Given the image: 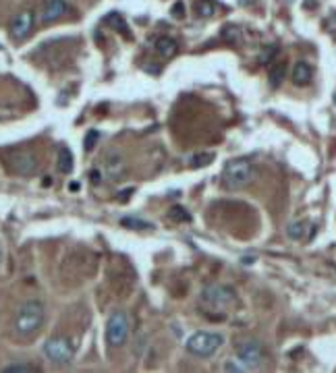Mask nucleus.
<instances>
[{"label":"nucleus","mask_w":336,"mask_h":373,"mask_svg":"<svg viewBox=\"0 0 336 373\" xmlns=\"http://www.w3.org/2000/svg\"><path fill=\"white\" fill-rule=\"evenodd\" d=\"M2 372L4 373H33V372H40V367H35V365H31V363H15V365L4 367Z\"/></svg>","instance_id":"a211bd4d"},{"label":"nucleus","mask_w":336,"mask_h":373,"mask_svg":"<svg viewBox=\"0 0 336 373\" xmlns=\"http://www.w3.org/2000/svg\"><path fill=\"white\" fill-rule=\"evenodd\" d=\"M335 104H336V94H335Z\"/></svg>","instance_id":"a878e982"},{"label":"nucleus","mask_w":336,"mask_h":373,"mask_svg":"<svg viewBox=\"0 0 336 373\" xmlns=\"http://www.w3.org/2000/svg\"><path fill=\"white\" fill-rule=\"evenodd\" d=\"M69 13V2L67 0H46V4L40 11V23L48 26L62 19Z\"/></svg>","instance_id":"9d476101"},{"label":"nucleus","mask_w":336,"mask_h":373,"mask_svg":"<svg viewBox=\"0 0 336 373\" xmlns=\"http://www.w3.org/2000/svg\"><path fill=\"white\" fill-rule=\"evenodd\" d=\"M4 160L15 174H21V177H29L38 170V160L28 150H9L4 152Z\"/></svg>","instance_id":"423d86ee"},{"label":"nucleus","mask_w":336,"mask_h":373,"mask_svg":"<svg viewBox=\"0 0 336 373\" xmlns=\"http://www.w3.org/2000/svg\"><path fill=\"white\" fill-rule=\"evenodd\" d=\"M58 170L65 172V174H69L73 170V154H71L69 147L58 150Z\"/></svg>","instance_id":"4468645a"},{"label":"nucleus","mask_w":336,"mask_h":373,"mask_svg":"<svg viewBox=\"0 0 336 373\" xmlns=\"http://www.w3.org/2000/svg\"><path fill=\"white\" fill-rule=\"evenodd\" d=\"M214 11H216V4H214L212 0H201V2H197V13H199V17H212Z\"/></svg>","instance_id":"6ab92c4d"},{"label":"nucleus","mask_w":336,"mask_h":373,"mask_svg":"<svg viewBox=\"0 0 336 373\" xmlns=\"http://www.w3.org/2000/svg\"><path fill=\"white\" fill-rule=\"evenodd\" d=\"M276 52H279V48H276V46H270V50L266 48L264 52L259 54V62H262V65H268V62H270V60L274 58V54H276Z\"/></svg>","instance_id":"5701e85b"},{"label":"nucleus","mask_w":336,"mask_h":373,"mask_svg":"<svg viewBox=\"0 0 336 373\" xmlns=\"http://www.w3.org/2000/svg\"><path fill=\"white\" fill-rule=\"evenodd\" d=\"M255 174H257L255 166L250 160H245V158L230 160L223 170V185L230 191H239V189L252 185Z\"/></svg>","instance_id":"f03ea898"},{"label":"nucleus","mask_w":336,"mask_h":373,"mask_svg":"<svg viewBox=\"0 0 336 373\" xmlns=\"http://www.w3.org/2000/svg\"><path fill=\"white\" fill-rule=\"evenodd\" d=\"M311 67H309L308 62H303V60H299L295 67H293V83L295 85H299V87H303V85H308L309 81H311Z\"/></svg>","instance_id":"f8f14e48"},{"label":"nucleus","mask_w":336,"mask_h":373,"mask_svg":"<svg viewBox=\"0 0 336 373\" xmlns=\"http://www.w3.org/2000/svg\"><path fill=\"white\" fill-rule=\"evenodd\" d=\"M44 318H46V311H44V305L40 301L31 299L28 303H23L17 311V318H15V334L21 340L33 338L42 330Z\"/></svg>","instance_id":"f257e3e1"},{"label":"nucleus","mask_w":336,"mask_h":373,"mask_svg":"<svg viewBox=\"0 0 336 373\" xmlns=\"http://www.w3.org/2000/svg\"><path fill=\"white\" fill-rule=\"evenodd\" d=\"M31 29H33V11L26 9V11L17 13L13 17L11 27H9V33H11V38L15 42H23L29 33H31Z\"/></svg>","instance_id":"1a4fd4ad"},{"label":"nucleus","mask_w":336,"mask_h":373,"mask_svg":"<svg viewBox=\"0 0 336 373\" xmlns=\"http://www.w3.org/2000/svg\"><path fill=\"white\" fill-rule=\"evenodd\" d=\"M212 160H214V154H199V156H194V158H191V166H194V168L208 166Z\"/></svg>","instance_id":"4be33fe9"},{"label":"nucleus","mask_w":336,"mask_h":373,"mask_svg":"<svg viewBox=\"0 0 336 373\" xmlns=\"http://www.w3.org/2000/svg\"><path fill=\"white\" fill-rule=\"evenodd\" d=\"M237 357L239 361L243 363L245 369H257L264 365V359H266V352H264V347L259 343H243L239 350H237Z\"/></svg>","instance_id":"6e6552de"},{"label":"nucleus","mask_w":336,"mask_h":373,"mask_svg":"<svg viewBox=\"0 0 336 373\" xmlns=\"http://www.w3.org/2000/svg\"><path fill=\"white\" fill-rule=\"evenodd\" d=\"M268 75H270V85H272V87H279L280 83H282V79L286 77V62H274V65L270 67Z\"/></svg>","instance_id":"2eb2a0df"},{"label":"nucleus","mask_w":336,"mask_h":373,"mask_svg":"<svg viewBox=\"0 0 336 373\" xmlns=\"http://www.w3.org/2000/svg\"><path fill=\"white\" fill-rule=\"evenodd\" d=\"M102 172L108 181H118L125 174V162L121 156L111 154V156H106V160L102 164Z\"/></svg>","instance_id":"9b49d317"},{"label":"nucleus","mask_w":336,"mask_h":373,"mask_svg":"<svg viewBox=\"0 0 336 373\" xmlns=\"http://www.w3.org/2000/svg\"><path fill=\"white\" fill-rule=\"evenodd\" d=\"M201 303L212 311H228L237 305V293L226 284H210L201 291Z\"/></svg>","instance_id":"7ed1b4c3"},{"label":"nucleus","mask_w":336,"mask_h":373,"mask_svg":"<svg viewBox=\"0 0 336 373\" xmlns=\"http://www.w3.org/2000/svg\"><path fill=\"white\" fill-rule=\"evenodd\" d=\"M168 218L172 220V222H191V213L187 212L183 206H172L170 208V212H168Z\"/></svg>","instance_id":"dca6fc26"},{"label":"nucleus","mask_w":336,"mask_h":373,"mask_svg":"<svg viewBox=\"0 0 336 373\" xmlns=\"http://www.w3.org/2000/svg\"><path fill=\"white\" fill-rule=\"evenodd\" d=\"M289 237L295 240L306 239V224H303V222L291 224V226H289Z\"/></svg>","instance_id":"aec40b11"},{"label":"nucleus","mask_w":336,"mask_h":373,"mask_svg":"<svg viewBox=\"0 0 336 373\" xmlns=\"http://www.w3.org/2000/svg\"><path fill=\"white\" fill-rule=\"evenodd\" d=\"M44 355L56 365H69L75 355V347L67 336H52L44 345Z\"/></svg>","instance_id":"39448f33"},{"label":"nucleus","mask_w":336,"mask_h":373,"mask_svg":"<svg viewBox=\"0 0 336 373\" xmlns=\"http://www.w3.org/2000/svg\"><path fill=\"white\" fill-rule=\"evenodd\" d=\"M121 222H123V226L138 228V230H150V228H154V224H150L145 220H140V218H123Z\"/></svg>","instance_id":"f3484780"},{"label":"nucleus","mask_w":336,"mask_h":373,"mask_svg":"<svg viewBox=\"0 0 336 373\" xmlns=\"http://www.w3.org/2000/svg\"><path fill=\"white\" fill-rule=\"evenodd\" d=\"M223 345V334H216V332H196L187 340V350L191 355H197V357H212Z\"/></svg>","instance_id":"20e7f679"},{"label":"nucleus","mask_w":336,"mask_h":373,"mask_svg":"<svg viewBox=\"0 0 336 373\" xmlns=\"http://www.w3.org/2000/svg\"><path fill=\"white\" fill-rule=\"evenodd\" d=\"M172 13H174V17H183V2H177Z\"/></svg>","instance_id":"b1692460"},{"label":"nucleus","mask_w":336,"mask_h":373,"mask_svg":"<svg viewBox=\"0 0 336 373\" xmlns=\"http://www.w3.org/2000/svg\"><path fill=\"white\" fill-rule=\"evenodd\" d=\"M154 50L160 54L162 58H172L177 54V50H179V46H177V42L172 38H158L156 44H154Z\"/></svg>","instance_id":"ddd939ff"},{"label":"nucleus","mask_w":336,"mask_h":373,"mask_svg":"<svg viewBox=\"0 0 336 373\" xmlns=\"http://www.w3.org/2000/svg\"><path fill=\"white\" fill-rule=\"evenodd\" d=\"M98 139H100V131H98V129H91V131H87V135H85V139H84L85 152H91V150L96 147Z\"/></svg>","instance_id":"412c9836"},{"label":"nucleus","mask_w":336,"mask_h":373,"mask_svg":"<svg viewBox=\"0 0 336 373\" xmlns=\"http://www.w3.org/2000/svg\"><path fill=\"white\" fill-rule=\"evenodd\" d=\"M0 262H2V247H0Z\"/></svg>","instance_id":"393cba45"},{"label":"nucleus","mask_w":336,"mask_h":373,"mask_svg":"<svg viewBox=\"0 0 336 373\" xmlns=\"http://www.w3.org/2000/svg\"><path fill=\"white\" fill-rule=\"evenodd\" d=\"M129 336V320L125 311H114L106 323V340L111 347H123Z\"/></svg>","instance_id":"0eeeda50"}]
</instances>
